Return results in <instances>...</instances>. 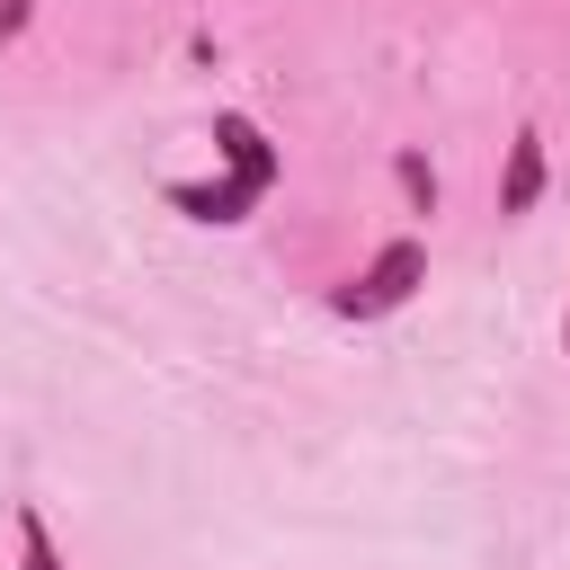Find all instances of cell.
<instances>
[{"instance_id": "3", "label": "cell", "mask_w": 570, "mask_h": 570, "mask_svg": "<svg viewBox=\"0 0 570 570\" xmlns=\"http://www.w3.org/2000/svg\"><path fill=\"white\" fill-rule=\"evenodd\" d=\"M543 178H552V169H543V134L525 125V134L508 142V169H499V214H508V223L534 214V205H543Z\"/></svg>"}, {"instance_id": "2", "label": "cell", "mask_w": 570, "mask_h": 570, "mask_svg": "<svg viewBox=\"0 0 570 570\" xmlns=\"http://www.w3.org/2000/svg\"><path fill=\"white\" fill-rule=\"evenodd\" d=\"M214 142H223V160H232V178H240L249 196H267V187H276V169H285V160L267 151V134H258L249 116H214Z\"/></svg>"}, {"instance_id": "1", "label": "cell", "mask_w": 570, "mask_h": 570, "mask_svg": "<svg viewBox=\"0 0 570 570\" xmlns=\"http://www.w3.org/2000/svg\"><path fill=\"white\" fill-rule=\"evenodd\" d=\"M419 285H428V240H383V249L330 294V312H338V321H383V312H401Z\"/></svg>"}, {"instance_id": "5", "label": "cell", "mask_w": 570, "mask_h": 570, "mask_svg": "<svg viewBox=\"0 0 570 570\" xmlns=\"http://www.w3.org/2000/svg\"><path fill=\"white\" fill-rule=\"evenodd\" d=\"M392 178H401V196H410V214H436V169H428L419 151H392Z\"/></svg>"}, {"instance_id": "4", "label": "cell", "mask_w": 570, "mask_h": 570, "mask_svg": "<svg viewBox=\"0 0 570 570\" xmlns=\"http://www.w3.org/2000/svg\"><path fill=\"white\" fill-rule=\"evenodd\" d=\"M9 534H18V570H71L62 543H53V525H45V508H18Z\"/></svg>"}, {"instance_id": "6", "label": "cell", "mask_w": 570, "mask_h": 570, "mask_svg": "<svg viewBox=\"0 0 570 570\" xmlns=\"http://www.w3.org/2000/svg\"><path fill=\"white\" fill-rule=\"evenodd\" d=\"M18 27H27V0H0V45H9Z\"/></svg>"}, {"instance_id": "7", "label": "cell", "mask_w": 570, "mask_h": 570, "mask_svg": "<svg viewBox=\"0 0 570 570\" xmlns=\"http://www.w3.org/2000/svg\"><path fill=\"white\" fill-rule=\"evenodd\" d=\"M561 347H570V321H561Z\"/></svg>"}]
</instances>
